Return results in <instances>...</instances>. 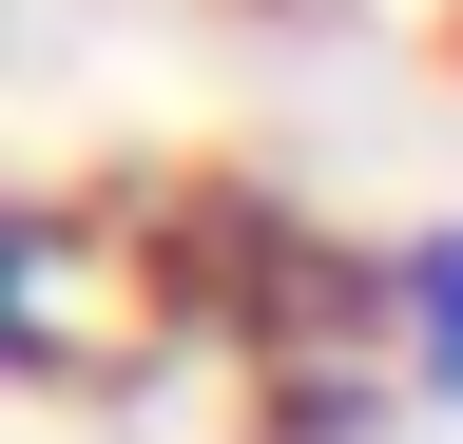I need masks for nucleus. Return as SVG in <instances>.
<instances>
[{
  "label": "nucleus",
  "mask_w": 463,
  "mask_h": 444,
  "mask_svg": "<svg viewBox=\"0 0 463 444\" xmlns=\"http://www.w3.org/2000/svg\"><path fill=\"white\" fill-rule=\"evenodd\" d=\"M386 367L405 406L463 425V232H386Z\"/></svg>",
  "instance_id": "nucleus-1"
}]
</instances>
